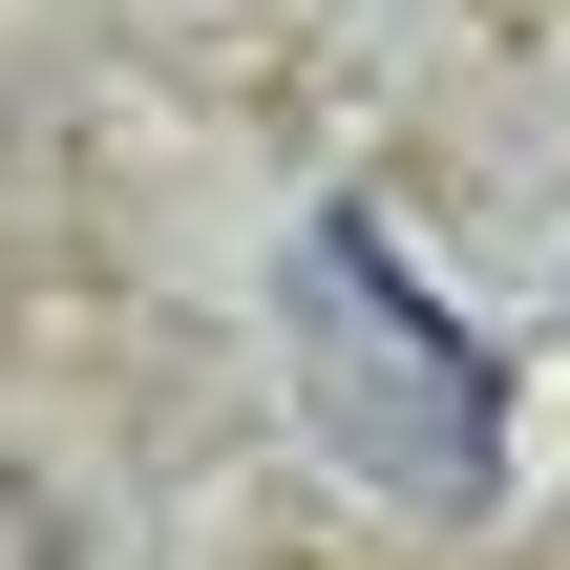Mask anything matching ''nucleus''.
Wrapping results in <instances>:
<instances>
[{"instance_id":"nucleus-1","label":"nucleus","mask_w":570,"mask_h":570,"mask_svg":"<svg viewBox=\"0 0 570 570\" xmlns=\"http://www.w3.org/2000/svg\"><path fill=\"white\" fill-rule=\"evenodd\" d=\"M275 360H296V423H317L381 508L465 529V508L508 487V360L381 254V212H296V254H275Z\"/></svg>"}]
</instances>
